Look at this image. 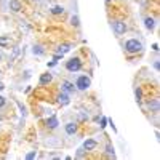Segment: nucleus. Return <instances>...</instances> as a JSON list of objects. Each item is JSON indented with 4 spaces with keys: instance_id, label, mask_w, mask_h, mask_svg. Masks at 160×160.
Segmentation results:
<instances>
[{
    "instance_id": "0eeeda50",
    "label": "nucleus",
    "mask_w": 160,
    "mask_h": 160,
    "mask_svg": "<svg viewBox=\"0 0 160 160\" xmlns=\"http://www.w3.org/2000/svg\"><path fill=\"white\" fill-rule=\"evenodd\" d=\"M144 28L148 29V31H154V28H155V19L151 18V16H148V18L144 19Z\"/></svg>"
},
{
    "instance_id": "9b49d317",
    "label": "nucleus",
    "mask_w": 160,
    "mask_h": 160,
    "mask_svg": "<svg viewBox=\"0 0 160 160\" xmlns=\"http://www.w3.org/2000/svg\"><path fill=\"white\" fill-rule=\"evenodd\" d=\"M47 127H48V128H56V127H58V117H56V115L50 117V118L47 120Z\"/></svg>"
},
{
    "instance_id": "39448f33",
    "label": "nucleus",
    "mask_w": 160,
    "mask_h": 160,
    "mask_svg": "<svg viewBox=\"0 0 160 160\" xmlns=\"http://www.w3.org/2000/svg\"><path fill=\"white\" fill-rule=\"evenodd\" d=\"M53 80V75L50 74V72H45V74H42L40 75V80H38V83L40 85H48L50 82Z\"/></svg>"
},
{
    "instance_id": "2eb2a0df",
    "label": "nucleus",
    "mask_w": 160,
    "mask_h": 160,
    "mask_svg": "<svg viewBox=\"0 0 160 160\" xmlns=\"http://www.w3.org/2000/svg\"><path fill=\"white\" fill-rule=\"evenodd\" d=\"M51 13H53V15H62V13H64V8L59 7V5H56V7L51 8Z\"/></svg>"
},
{
    "instance_id": "9d476101",
    "label": "nucleus",
    "mask_w": 160,
    "mask_h": 160,
    "mask_svg": "<svg viewBox=\"0 0 160 160\" xmlns=\"http://www.w3.org/2000/svg\"><path fill=\"white\" fill-rule=\"evenodd\" d=\"M62 90H64V93H74V90H75V87H74V83H71V82H62Z\"/></svg>"
},
{
    "instance_id": "f257e3e1",
    "label": "nucleus",
    "mask_w": 160,
    "mask_h": 160,
    "mask_svg": "<svg viewBox=\"0 0 160 160\" xmlns=\"http://www.w3.org/2000/svg\"><path fill=\"white\" fill-rule=\"evenodd\" d=\"M125 50L128 53H131V55H135V53H139L142 50V43L138 38H130V40L125 42Z\"/></svg>"
},
{
    "instance_id": "f03ea898",
    "label": "nucleus",
    "mask_w": 160,
    "mask_h": 160,
    "mask_svg": "<svg viewBox=\"0 0 160 160\" xmlns=\"http://www.w3.org/2000/svg\"><path fill=\"white\" fill-rule=\"evenodd\" d=\"M66 69H68L69 72H77L82 69V59L80 58H71L69 61H66Z\"/></svg>"
},
{
    "instance_id": "b1692460",
    "label": "nucleus",
    "mask_w": 160,
    "mask_h": 160,
    "mask_svg": "<svg viewBox=\"0 0 160 160\" xmlns=\"http://www.w3.org/2000/svg\"><path fill=\"white\" fill-rule=\"evenodd\" d=\"M158 66H160V64H158V61H155V62H154V68H155V71H158Z\"/></svg>"
},
{
    "instance_id": "20e7f679",
    "label": "nucleus",
    "mask_w": 160,
    "mask_h": 160,
    "mask_svg": "<svg viewBox=\"0 0 160 160\" xmlns=\"http://www.w3.org/2000/svg\"><path fill=\"white\" fill-rule=\"evenodd\" d=\"M112 29H114V32L117 35H122V34L127 32V24L123 21H114L112 22Z\"/></svg>"
},
{
    "instance_id": "f3484780",
    "label": "nucleus",
    "mask_w": 160,
    "mask_h": 160,
    "mask_svg": "<svg viewBox=\"0 0 160 160\" xmlns=\"http://www.w3.org/2000/svg\"><path fill=\"white\" fill-rule=\"evenodd\" d=\"M8 45H10V38L7 35L0 37V47H8Z\"/></svg>"
},
{
    "instance_id": "6ab92c4d",
    "label": "nucleus",
    "mask_w": 160,
    "mask_h": 160,
    "mask_svg": "<svg viewBox=\"0 0 160 160\" xmlns=\"http://www.w3.org/2000/svg\"><path fill=\"white\" fill-rule=\"evenodd\" d=\"M78 16H72V26H75V28H78Z\"/></svg>"
},
{
    "instance_id": "bb28decb",
    "label": "nucleus",
    "mask_w": 160,
    "mask_h": 160,
    "mask_svg": "<svg viewBox=\"0 0 160 160\" xmlns=\"http://www.w3.org/2000/svg\"><path fill=\"white\" fill-rule=\"evenodd\" d=\"M106 2H111V0H106Z\"/></svg>"
},
{
    "instance_id": "412c9836",
    "label": "nucleus",
    "mask_w": 160,
    "mask_h": 160,
    "mask_svg": "<svg viewBox=\"0 0 160 160\" xmlns=\"http://www.w3.org/2000/svg\"><path fill=\"white\" fill-rule=\"evenodd\" d=\"M37 157V154H35V151L34 152H29L28 155H26V158H28V160H31V158H35Z\"/></svg>"
},
{
    "instance_id": "423d86ee",
    "label": "nucleus",
    "mask_w": 160,
    "mask_h": 160,
    "mask_svg": "<svg viewBox=\"0 0 160 160\" xmlns=\"http://www.w3.org/2000/svg\"><path fill=\"white\" fill-rule=\"evenodd\" d=\"M96 146H98V142L95 139H87L83 142V151H93V149H96Z\"/></svg>"
},
{
    "instance_id": "4468645a",
    "label": "nucleus",
    "mask_w": 160,
    "mask_h": 160,
    "mask_svg": "<svg viewBox=\"0 0 160 160\" xmlns=\"http://www.w3.org/2000/svg\"><path fill=\"white\" fill-rule=\"evenodd\" d=\"M32 51H34V55H38V56H42L43 53H45V50L42 48V45H34Z\"/></svg>"
},
{
    "instance_id": "dca6fc26",
    "label": "nucleus",
    "mask_w": 160,
    "mask_h": 160,
    "mask_svg": "<svg viewBox=\"0 0 160 160\" xmlns=\"http://www.w3.org/2000/svg\"><path fill=\"white\" fill-rule=\"evenodd\" d=\"M135 95H136V101H138V104H141V102H142V90H141V88H136Z\"/></svg>"
},
{
    "instance_id": "5701e85b",
    "label": "nucleus",
    "mask_w": 160,
    "mask_h": 160,
    "mask_svg": "<svg viewBox=\"0 0 160 160\" xmlns=\"http://www.w3.org/2000/svg\"><path fill=\"white\" fill-rule=\"evenodd\" d=\"M152 50H154V51H158V43H154V45H152Z\"/></svg>"
},
{
    "instance_id": "7ed1b4c3",
    "label": "nucleus",
    "mask_w": 160,
    "mask_h": 160,
    "mask_svg": "<svg viewBox=\"0 0 160 160\" xmlns=\"http://www.w3.org/2000/svg\"><path fill=\"white\" fill-rule=\"evenodd\" d=\"M90 87H91V78H90L88 75H80V77L77 78V82H75V88H77V90L85 91V90H88Z\"/></svg>"
},
{
    "instance_id": "393cba45",
    "label": "nucleus",
    "mask_w": 160,
    "mask_h": 160,
    "mask_svg": "<svg viewBox=\"0 0 160 160\" xmlns=\"http://www.w3.org/2000/svg\"><path fill=\"white\" fill-rule=\"evenodd\" d=\"M3 88H5V85H3V83H2V82H0V91H2V90H3Z\"/></svg>"
},
{
    "instance_id": "a878e982",
    "label": "nucleus",
    "mask_w": 160,
    "mask_h": 160,
    "mask_svg": "<svg viewBox=\"0 0 160 160\" xmlns=\"http://www.w3.org/2000/svg\"><path fill=\"white\" fill-rule=\"evenodd\" d=\"M2 58H3V56H2V53H0V61H2Z\"/></svg>"
},
{
    "instance_id": "aec40b11",
    "label": "nucleus",
    "mask_w": 160,
    "mask_h": 160,
    "mask_svg": "<svg viewBox=\"0 0 160 160\" xmlns=\"http://www.w3.org/2000/svg\"><path fill=\"white\" fill-rule=\"evenodd\" d=\"M106 123H108V117H102V118H101V128H106V127H108Z\"/></svg>"
},
{
    "instance_id": "6e6552de",
    "label": "nucleus",
    "mask_w": 160,
    "mask_h": 160,
    "mask_svg": "<svg viewBox=\"0 0 160 160\" xmlns=\"http://www.w3.org/2000/svg\"><path fill=\"white\" fill-rule=\"evenodd\" d=\"M58 102H59L61 106H68V104L71 102V99H69V95H68V93H61V95L58 96Z\"/></svg>"
},
{
    "instance_id": "4be33fe9",
    "label": "nucleus",
    "mask_w": 160,
    "mask_h": 160,
    "mask_svg": "<svg viewBox=\"0 0 160 160\" xmlns=\"http://www.w3.org/2000/svg\"><path fill=\"white\" fill-rule=\"evenodd\" d=\"M5 104H7V99H5L3 96H0V108H3Z\"/></svg>"
},
{
    "instance_id": "f8f14e48",
    "label": "nucleus",
    "mask_w": 160,
    "mask_h": 160,
    "mask_svg": "<svg viewBox=\"0 0 160 160\" xmlns=\"http://www.w3.org/2000/svg\"><path fill=\"white\" fill-rule=\"evenodd\" d=\"M71 43H64V45H59L58 47V50H56V53H58V55H64V53H68L69 50H71Z\"/></svg>"
},
{
    "instance_id": "ddd939ff",
    "label": "nucleus",
    "mask_w": 160,
    "mask_h": 160,
    "mask_svg": "<svg viewBox=\"0 0 160 160\" xmlns=\"http://www.w3.org/2000/svg\"><path fill=\"white\" fill-rule=\"evenodd\" d=\"M10 10L15 11V13H18V11L21 10V3L18 2V0H10Z\"/></svg>"
},
{
    "instance_id": "a211bd4d",
    "label": "nucleus",
    "mask_w": 160,
    "mask_h": 160,
    "mask_svg": "<svg viewBox=\"0 0 160 160\" xmlns=\"http://www.w3.org/2000/svg\"><path fill=\"white\" fill-rule=\"evenodd\" d=\"M106 151H108V154H109V155L115 157V154H114V148H112V146H108V148H106Z\"/></svg>"
},
{
    "instance_id": "1a4fd4ad",
    "label": "nucleus",
    "mask_w": 160,
    "mask_h": 160,
    "mask_svg": "<svg viewBox=\"0 0 160 160\" xmlns=\"http://www.w3.org/2000/svg\"><path fill=\"white\" fill-rule=\"evenodd\" d=\"M66 133H68V135H75L77 133V123H74V122L66 123Z\"/></svg>"
}]
</instances>
